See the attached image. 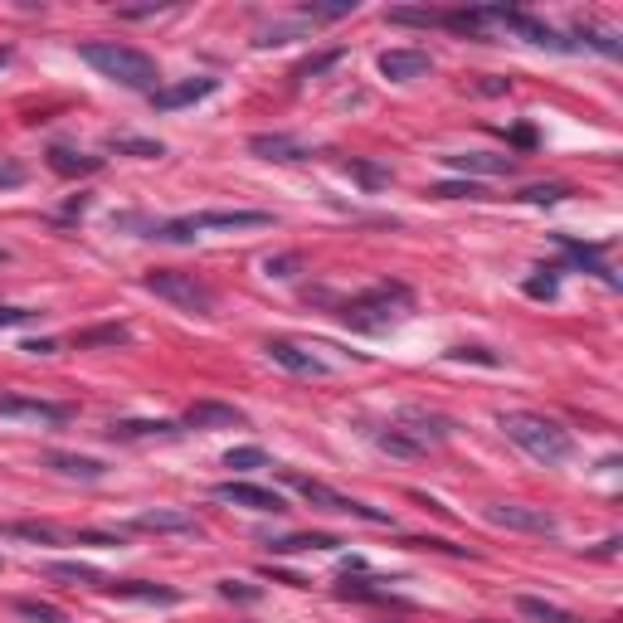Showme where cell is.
<instances>
[{
	"mask_svg": "<svg viewBox=\"0 0 623 623\" xmlns=\"http://www.w3.org/2000/svg\"><path fill=\"white\" fill-rule=\"evenodd\" d=\"M565 195H570V185H531V190H521L526 205H555V200H565Z\"/></svg>",
	"mask_w": 623,
	"mask_h": 623,
	"instance_id": "41",
	"label": "cell"
},
{
	"mask_svg": "<svg viewBox=\"0 0 623 623\" xmlns=\"http://www.w3.org/2000/svg\"><path fill=\"white\" fill-rule=\"evenodd\" d=\"M400 434H409V439L419 443V448H429V443H443L448 434H453V424L443 419V414H429V409H400V424H395Z\"/></svg>",
	"mask_w": 623,
	"mask_h": 623,
	"instance_id": "15",
	"label": "cell"
},
{
	"mask_svg": "<svg viewBox=\"0 0 623 623\" xmlns=\"http://www.w3.org/2000/svg\"><path fill=\"white\" fill-rule=\"evenodd\" d=\"M385 20H390V25H419V30H429V25H443V10H429V5H395V10H385Z\"/></svg>",
	"mask_w": 623,
	"mask_h": 623,
	"instance_id": "32",
	"label": "cell"
},
{
	"mask_svg": "<svg viewBox=\"0 0 623 623\" xmlns=\"http://www.w3.org/2000/svg\"><path fill=\"white\" fill-rule=\"evenodd\" d=\"M224 468H234V473H254V468H268V448H258V443L229 448V453H224Z\"/></svg>",
	"mask_w": 623,
	"mask_h": 623,
	"instance_id": "34",
	"label": "cell"
},
{
	"mask_svg": "<svg viewBox=\"0 0 623 623\" xmlns=\"http://www.w3.org/2000/svg\"><path fill=\"white\" fill-rule=\"evenodd\" d=\"M20 351H25V356H54V351H59V341H49V336H35V341H20Z\"/></svg>",
	"mask_w": 623,
	"mask_h": 623,
	"instance_id": "48",
	"label": "cell"
},
{
	"mask_svg": "<svg viewBox=\"0 0 623 623\" xmlns=\"http://www.w3.org/2000/svg\"><path fill=\"white\" fill-rule=\"evenodd\" d=\"M370 439L380 443L385 453H395V458H419V453H424V448H419V443L409 439V434H400L395 424H390V429H370Z\"/></svg>",
	"mask_w": 623,
	"mask_h": 623,
	"instance_id": "33",
	"label": "cell"
},
{
	"mask_svg": "<svg viewBox=\"0 0 623 623\" xmlns=\"http://www.w3.org/2000/svg\"><path fill=\"white\" fill-rule=\"evenodd\" d=\"M477 93L497 98V93H512V83H507V78H487V83H477Z\"/></svg>",
	"mask_w": 623,
	"mask_h": 623,
	"instance_id": "49",
	"label": "cell"
},
{
	"mask_svg": "<svg viewBox=\"0 0 623 623\" xmlns=\"http://www.w3.org/2000/svg\"><path fill=\"white\" fill-rule=\"evenodd\" d=\"M555 239H560V249H565V254L575 258L580 268H589V273H599V278H604L609 288H619V278L609 273V263H599V254H594V249H585V244H575V239H565V234H555Z\"/></svg>",
	"mask_w": 623,
	"mask_h": 623,
	"instance_id": "30",
	"label": "cell"
},
{
	"mask_svg": "<svg viewBox=\"0 0 623 623\" xmlns=\"http://www.w3.org/2000/svg\"><path fill=\"white\" fill-rule=\"evenodd\" d=\"M512 142H516V147H536V132H531V127H516Z\"/></svg>",
	"mask_w": 623,
	"mask_h": 623,
	"instance_id": "50",
	"label": "cell"
},
{
	"mask_svg": "<svg viewBox=\"0 0 623 623\" xmlns=\"http://www.w3.org/2000/svg\"><path fill=\"white\" fill-rule=\"evenodd\" d=\"M487 20H502L512 35H521L526 44H536V49H555V54H575L580 44L565 35H555L546 20H536V15H526V10H512V5H487Z\"/></svg>",
	"mask_w": 623,
	"mask_h": 623,
	"instance_id": "7",
	"label": "cell"
},
{
	"mask_svg": "<svg viewBox=\"0 0 623 623\" xmlns=\"http://www.w3.org/2000/svg\"><path fill=\"white\" fill-rule=\"evenodd\" d=\"M44 575H49V580H69V585L108 589V575H103V570H93V565H83V560H49V565H44Z\"/></svg>",
	"mask_w": 623,
	"mask_h": 623,
	"instance_id": "25",
	"label": "cell"
},
{
	"mask_svg": "<svg viewBox=\"0 0 623 623\" xmlns=\"http://www.w3.org/2000/svg\"><path fill=\"white\" fill-rule=\"evenodd\" d=\"M497 424H502V434H507L516 448H526V453L541 458V463H570V458H575V439H570V429H560V424L546 419V414L507 409Z\"/></svg>",
	"mask_w": 623,
	"mask_h": 623,
	"instance_id": "2",
	"label": "cell"
},
{
	"mask_svg": "<svg viewBox=\"0 0 623 623\" xmlns=\"http://www.w3.org/2000/svg\"><path fill=\"white\" fill-rule=\"evenodd\" d=\"M346 176H356L366 190H385V185L395 181V171H390V166H375V161H361V156H351V161H346Z\"/></svg>",
	"mask_w": 623,
	"mask_h": 623,
	"instance_id": "31",
	"label": "cell"
},
{
	"mask_svg": "<svg viewBox=\"0 0 623 623\" xmlns=\"http://www.w3.org/2000/svg\"><path fill=\"white\" fill-rule=\"evenodd\" d=\"M78 59L88 64V69H98V74L117 83V88H127V93H156L161 88V74H156V59H151L147 49H137V44H117V39H88V44H78Z\"/></svg>",
	"mask_w": 623,
	"mask_h": 623,
	"instance_id": "1",
	"label": "cell"
},
{
	"mask_svg": "<svg viewBox=\"0 0 623 623\" xmlns=\"http://www.w3.org/2000/svg\"><path fill=\"white\" fill-rule=\"evenodd\" d=\"M273 555H297V550H341V541L331 536V531H302V536H278V541H268Z\"/></svg>",
	"mask_w": 623,
	"mask_h": 623,
	"instance_id": "26",
	"label": "cell"
},
{
	"mask_svg": "<svg viewBox=\"0 0 623 623\" xmlns=\"http://www.w3.org/2000/svg\"><path fill=\"white\" fill-rule=\"evenodd\" d=\"M0 419L59 429V424H69V419H74V404H59V400H30V395H0Z\"/></svg>",
	"mask_w": 623,
	"mask_h": 623,
	"instance_id": "8",
	"label": "cell"
},
{
	"mask_svg": "<svg viewBox=\"0 0 623 623\" xmlns=\"http://www.w3.org/2000/svg\"><path fill=\"white\" fill-rule=\"evenodd\" d=\"M10 59H15V49H10V44H0V69H5Z\"/></svg>",
	"mask_w": 623,
	"mask_h": 623,
	"instance_id": "51",
	"label": "cell"
},
{
	"mask_svg": "<svg viewBox=\"0 0 623 623\" xmlns=\"http://www.w3.org/2000/svg\"><path fill=\"white\" fill-rule=\"evenodd\" d=\"M390 580H370V575H341V585H336V599H361V604H404L390 594Z\"/></svg>",
	"mask_w": 623,
	"mask_h": 623,
	"instance_id": "22",
	"label": "cell"
},
{
	"mask_svg": "<svg viewBox=\"0 0 623 623\" xmlns=\"http://www.w3.org/2000/svg\"><path fill=\"white\" fill-rule=\"evenodd\" d=\"M44 468L59 477H74V482H103L108 477V463L83 458V453H44Z\"/></svg>",
	"mask_w": 623,
	"mask_h": 623,
	"instance_id": "19",
	"label": "cell"
},
{
	"mask_svg": "<svg viewBox=\"0 0 623 623\" xmlns=\"http://www.w3.org/2000/svg\"><path fill=\"white\" fill-rule=\"evenodd\" d=\"M375 64H380V74L390 83H419V78L434 74V59L424 49H385Z\"/></svg>",
	"mask_w": 623,
	"mask_h": 623,
	"instance_id": "11",
	"label": "cell"
},
{
	"mask_svg": "<svg viewBox=\"0 0 623 623\" xmlns=\"http://www.w3.org/2000/svg\"><path fill=\"white\" fill-rule=\"evenodd\" d=\"M273 215L268 210H200V215H181V220H166L151 229V239L161 244H190L195 234H210V229H268Z\"/></svg>",
	"mask_w": 623,
	"mask_h": 623,
	"instance_id": "4",
	"label": "cell"
},
{
	"mask_svg": "<svg viewBox=\"0 0 623 623\" xmlns=\"http://www.w3.org/2000/svg\"><path fill=\"white\" fill-rule=\"evenodd\" d=\"M443 25L458 30V35L482 39V30H487V10H443Z\"/></svg>",
	"mask_w": 623,
	"mask_h": 623,
	"instance_id": "35",
	"label": "cell"
},
{
	"mask_svg": "<svg viewBox=\"0 0 623 623\" xmlns=\"http://www.w3.org/2000/svg\"><path fill=\"white\" fill-rule=\"evenodd\" d=\"M15 185H25V166L20 161H0V190H15Z\"/></svg>",
	"mask_w": 623,
	"mask_h": 623,
	"instance_id": "47",
	"label": "cell"
},
{
	"mask_svg": "<svg viewBox=\"0 0 623 623\" xmlns=\"http://www.w3.org/2000/svg\"><path fill=\"white\" fill-rule=\"evenodd\" d=\"M39 312L35 307H10V302H0V331L5 327H25V322H35Z\"/></svg>",
	"mask_w": 623,
	"mask_h": 623,
	"instance_id": "45",
	"label": "cell"
},
{
	"mask_svg": "<svg viewBox=\"0 0 623 623\" xmlns=\"http://www.w3.org/2000/svg\"><path fill=\"white\" fill-rule=\"evenodd\" d=\"M220 594L224 599H244V604H249V599H258L263 589L249 585V580H220Z\"/></svg>",
	"mask_w": 623,
	"mask_h": 623,
	"instance_id": "46",
	"label": "cell"
},
{
	"mask_svg": "<svg viewBox=\"0 0 623 623\" xmlns=\"http://www.w3.org/2000/svg\"><path fill=\"white\" fill-rule=\"evenodd\" d=\"M448 356H453V361H477V366H502V356L487 351V346H453Z\"/></svg>",
	"mask_w": 623,
	"mask_h": 623,
	"instance_id": "43",
	"label": "cell"
},
{
	"mask_svg": "<svg viewBox=\"0 0 623 623\" xmlns=\"http://www.w3.org/2000/svg\"><path fill=\"white\" fill-rule=\"evenodd\" d=\"M5 536H20V541H35V546H59V541H69V531H59V526H49V521H10Z\"/></svg>",
	"mask_w": 623,
	"mask_h": 623,
	"instance_id": "27",
	"label": "cell"
},
{
	"mask_svg": "<svg viewBox=\"0 0 623 623\" xmlns=\"http://www.w3.org/2000/svg\"><path fill=\"white\" fill-rule=\"evenodd\" d=\"M555 268H536V278H526V297H555Z\"/></svg>",
	"mask_w": 623,
	"mask_h": 623,
	"instance_id": "44",
	"label": "cell"
},
{
	"mask_svg": "<svg viewBox=\"0 0 623 623\" xmlns=\"http://www.w3.org/2000/svg\"><path fill=\"white\" fill-rule=\"evenodd\" d=\"M108 151L137 156V161H156V156H166V142H151V137H108Z\"/></svg>",
	"mask_w": 623,
	"mask_h": 623,
	"instance_id": "29",
	"label": "cell"
},
{
	"mask_svg": "<svg viewBox=\"0 0 623 623\" xmlns=\"http://www.w3.org/2000/svg\"><path fill=\"white\" fill-rule=\"evenodd\" d=\"M346 59V49H327V54H312V59H302L293 69V83H307V78H317V74H327V69H336Z\"/></svg>",
	"mask_w": 623,
	"mask_h": 623,
	"instance_id": "36",
	"label": "cell"
},
{
	"mask_svg": "<svg viewBox=\"0 0 623 623\" xmlns=\"http://www.w3.org/2000/svg\"><path fill=\"white\" fill-rule=\"evenodd\" d=\"M263 356L273 361V366H283V370H293V375H327V361L322 356H312L307 346H297V341H263Z\"/></svg>",
	"mask_w": 623,
	"mask_h": 623,
	"instance_id": "14",
	"label": "cell"
},
{
	"mask_svg": "<svg viewBox=\"0 0 623 623\" xmlns=\"http://www.w3.org/2000/svg\"><path fill=\"white\" fill-rule=\"evenodd\" d=\"M181 424L185 429H244L249 414L234 409V404H220V400H195L190 409H185Z\"/></svg>",
	"mask_w": 623,
	"mask_h": 623,
	"instance_id": "13",
	"label": "cell"
},
{
	"mask_svg": "<svg viewBox=\"0 0 623 623\" xmlns=\"http://www.w3.org/2000/svg\"><path fill=\"white\" fill-rule=\"evenodd\" d=\"M176 434L185 429L171 419H117L112 424V439H176Z\"/></svg>",
	"mask_w": 623,
	"mask_h": 623,
	"instance_id": "24",
	"label": "cell"
},
{
	"mask_svg": "<svg viewBox=\"0 0 623 623\" xmlns=\"http://www.w3.org/2000/svg\"><path fill=\"white\" fill-rule=\"evenodd\" d=\"M0 263H10V249H5V244H0Z\"/></svg>",
	"mask_w": 623,
	"mask_h": 623,
	"instance_id": "52",
	"label": "cell"
},
{
	"mask_svg": "<svg viewBox=\"0 0 623 623\" xmlns=\"http://www.w3.org/2000/svg\"><path fill=\"white\" fill-rule=\"evenodd\" d=\"M409 302H414V297H409L404 283H375L370 293L351 297V302L341 307V322L356 327V331H385L409 312Z\"/></svg>",
	"mask_w": 623,
	"mask_h": 623,
	"instance_id": "3",
	"label": "cell"
},
{
	"mask_svg": "<svg viewBox=\"0 0 623 623\" xmlns=\"http://www.w3.org/2000/svg\"><path fill=\"white\" fill-rule=\"evenodd\" d=\"M132 341V327L127 322H103V327H83L74 331V351H117Z\"/></svg>",
	"mask_w": 623,
	"mask_h": 623,
	"instance_id": "20",
	"label": "cell"
},
{
	"mask_svg": "<svg viewBox=\"0 0 623 623\" xmlns=\"http://www.w3.org/2000/svg\"><path fill=\"white\" fill-rule=\"evenodd\" d=\"M443 161L463 176H512L516 171L512 156H497V151H458V156H443Z\"/></svg>",
	"mask_w": 623,
	"mask_h": 623,
	"instance_id": "18",
	"label": "cell"
},
{
	"mask_svg": "<svg viewBox=\"0 0 623 623\" xmlns=\"http://www.w3.org/2000/svg\"><path fill=\"white\" fill-rule=\"evenodd\" d=\"M49 171L74 181V176H93L103 171V156H88V151H74V147H49Z\"/></svg>",
	"mask_w": 623,
	"mask_h": 623,
	"instance_id": "23",
	"label": "cell"
},
{
	"mask_svg": "<svg viewBox=\"0 0 623 623\" xmlns=\"http://www.w3.org/2000/svg\"><path fill=\"white\" fill-rule=\"evenodd\" d=\"M108 594H117V599H137V604H181V589L151 585V580H108Z\"/></svg>",
	"mask_w": 623,
	"mask_h": 623,
	"instance_id": "21",
	"label": "cell"
},
{
	"mask_svg": "<svg viewBox=\"0 0 623 623\" xmlns=\"http://www.w3.org/2000/svg\"><path fill=\"white\" fill-rule=\"evenodd\" d=\"M575 44H589V49H599V54H609V59H619L623 54V44L614 35H604V30H594V25H585V20H580V30H575Z\"/></svg>",
	"mask_w": 623,
	"mask_h": 623,
	"instance_id": "38",
	"label": "cell"
},
{
	"mask_svg": "<svg viewBox=\"0 0 623 623\" xmlns=\"http://www.w3.org/2000/svg\"><path fill=\"white\" fill-rule=\"evenodd\" d=\"M249 151L263 156V161H307V156H312V147H307L302 137H293V132H254V137H249Z\"/></svg>",
	"mask_w": 623,
	"mask_h": 623,
	"instance_id": "16",
	"label": "cell"
},
{
	"mask_svg": "<svg viewBox=\"0 0 623 623\" xmlns=\"http://www.w3.org/2000/svg\"><path fill=\"white\" fill-rule=\"evenodd\" d=\"M302 35V20H293V25H268V30H258V49H273V44H288V39Z\"/></svg>",
	"mask_w": 623,
	"mask_h": 623,
	"instance_id": "39",
	"label": "cell"
},
{
	"mask_svg": "<svg viewBox=\"0 0 623 623\" xmlns=\"http://www.w3.org/2000/svg\"><path fill=\"white\" fill-rule=\"evenodd\" d=\"M132 531H156V536H200L205 526L190 512H176V507H156V512H142L132 521Z\"/></svg>",
	"mask_w": 623,
	"mask_h": 623,
	"instance_id": "17",
	"label": "cell"
},
{
	"mask_svg": "<svg viewBox=\"0 0 623 623\" xmlns=\"http://www.w3.org/2000/svg\"><path fill=\"white\" fill-rule=\"evenodd\" d=\"M429 195H439V200H477V195H482V185H477V181H443V185H434Z\"/></svg>",
	"mask_w": 623,
	"mask_h": 623,
	"instance_id": "40",
	"label": "cell"
},
{
	"mask_svg": "<svg viewBox=\"0 0 623 623\" xmlns=\"http://www.w3.org/2000/svg\"><path fill=\"white\" fill-rule=\"evenodd\" d=\"M516 614H521V619H531V623H575L565 609H560V604L531 599V594H521V599H516Z\"/></svg>",
	"mask_w": 623,
	"mask_h": 623,
	"instance_id": "28",
	"label": "cell"
},
{
	"mask_svg": "<svg viewBox=\"0 0 623 623\" xmlns=\"http://www.w3.org/2000/svg\"><path fill=\"white\" fill-rule=\"evenodd\" d=\"M215 497L234 502V507H249V512H288V502L273 487H258V482H220Z\"/></svg>",
	"mask_w": 623,
	"mask_h": 623,
	"instance_id": "12",
	"label": "cell"
},
{
	"mask_svg": "<svg viewBox=\"0 0 623 623\" xmlns=\"http://www.w3.org/2000/svg\"><path fill=\"white\" fill-rule=\"evenodd\" d=\"M142 288L156 293L161 302H171V307H181V312H195V317H210L215 312V288L205 283V278H195V273H181V268H151L147 278H142Z\"/></svg>",
	"mask_w": 623,
	"mask_h": 623,
	"instance_id": "5",
	"label": "cell"
},
{
	"mask_svg": "<svg viewBox=\"0 0 623 623\" xmlns=\"http://www.w3.org/2000/svg\"><path fill=\"white\" fill-rule=\"evenodd\" d=\"M210 93H220V78H210V74L181 78V83H166V88H156V93H151V108H156V112H176V108L200 103V98H210Z\"/></svg>",
	"mask_w": 623,
	"mask_h": 623,
	"instance_id": "10",
	"label": "cell"
},
{
	"mask_svg": "<svg viewBox=\"0 0 623 623\" xmlns=\"http://www.w3.org/2000/svg\"><path fill=\"white\" fill-rule=\"evenodd\" d=\"M288 487L293 492H302L312 507H322V512H346V516H361V521H370V526H390L395 516L380 512V507H366V502H356V497H346V492H336V487H327V482H317V477H302V473H288Z\"/></svg>",
	"mask_w": 623,
	"mask_h": 623,
	"instance_id": "6",
	"label": "cell"
},
{
	"mask_svg": "<svg viewBox=\"0 0 623 623\" xmlns=\"http://www.w3.org/2000/svg\"><path fill=\"white\" fill-rule=\"evenodd\" d=\"M263 273H268V278H297V273H302V254L268 258V263H263Z\"/></svg>",
	"mask_w": 623,
	"mask_h": 623,
	"instance_id": "42",
	"label": "cell"
},
{
	"mask_svg": "<svg viewBox=\"0 0 623 623\" xmlns=\"http://www.w3.org/2000/svg\"><path fill=\"white\" fill-rule=\"evenodd\" d=\"M15 614L25 623H69L64 609H54V604H39V599H15Z\"/></svg>",
	"mask_w": 623,
	"mask_h": 623,
	"instance_id": "37",
	"label": "cell"
},
{
	"mask_svg": "<svg viewBox=\"0 0 623 623\" xmlns=\"http://www.w3.org/2000/svg\"><path fill=\"white\" fill-rule=\"evenodd\" d=\"M487 521L492 526H507V531H531V536H555L560 521L546 512V507H521V502H492L487 507Z\"/></svg>",
	"mask_w": 623,
	"mask_h": 623,
	"instance_id": "9",
	"label": "cell"
}]
</instances>
